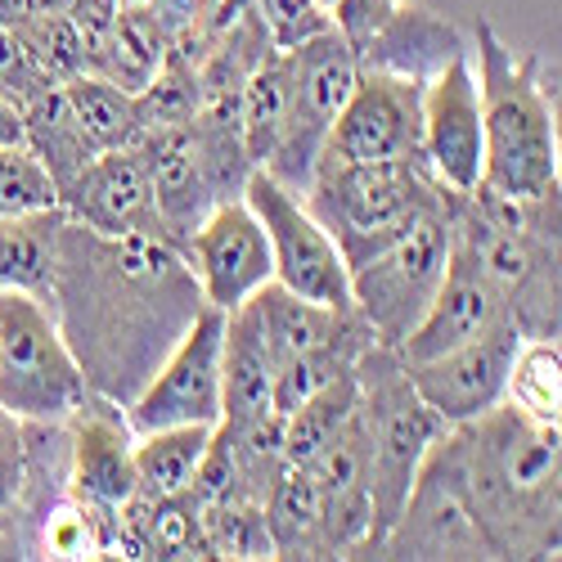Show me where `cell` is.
Masks as SVG:
<instances>
[{
  "label": "cell",
  "instance_id": "10",
  "mask_svg": "<svg viewBox=\"0 0 562 562\" xmlns=\"http://www.w3.org/2000/svg\"><path fill=\"white\" fill-rule=\"evenodd\" d=\"M446 261H450V216L441 194V203L409 234H401L392 248L351 270V306L369 324L373 342L401 347L409 338V329L424 319L428 302L441 289Z\"/></svg>",
  "mask_w": 562,
  "mask_h": 562
},
{
  "label": "cell",
  "instance_id": "6",
  "mask_svg": "<svg viewBox=\"0 0 562 562\" xmlns=\"http://www.w3.org/2000/svg\"><path fill=\"white\" fill-rule=\"evenodd\" d=\"M450 244L473 257L499 289L522 338H558L562 329V234H508L486 225L463 194L446 190Z\"/></svg>",
  "mask_w": 562,
  "mask_h": 562
},
{
  "label": "cell",
  "instance_id": "18",
  "mask_svg": "<svg viewBox=\"0 0 562 562\" xmlns=\"http://www.w3.org/2000/svg\"><path fill=\"white\" fill-rule=\"evenodd\" d=\"M59 207L68 221H81L100 234H145V239L171 244L158 216V203H154L149 171L139 162L135 145L90 158L59 190Z\"/></svg>",
  "mask_w": 562,
  "mask_h": 562
},
{
  "label": "cell",
  "instance_id": "39",
  "mask_svg": "<svg viewBox=\"0 0 562 562\" xmlns=\"http://www.w3.org/2000/svg\"><path fill=\"white\" fill-rule=\"evenodd\" d=\"M50 86H55V77L36 64V55L23 45V36L10 32V27H0V90H5L10 100L27 104Z\"/></svg>",
  "mask_w": 562,
  "mask_h": 562
},
{
  "label": "cell",
  "instance_id": "4",
  "mask_svg": "<svg viewBox=\"0 0 562 562\" xmlns=\"http://www.w3.org/2000/svg\"><path fill=\"white\" fill-rule=\"evenodd\" d=\"M360 383V414H364V441H369V536L356 558H379L383 536L392 531L396 513L414 486V473L432 441L450 428L441 414L414 392L409 369L396 347H364L356 360Z\"/></svg>",
  "mask_w": 562,
  "mask_h": 562
},
{
  "label": "cell",
  "instance_id": "14",
  "mask_svg": "<svg viewBox=\"0 0 562 562\" xmlns=\"http://www.w3.org/2000/svg\"><path fill=\"white\" fill-rule=\"evenodd\" d=\"M184 261H190L203 302L216 311L244 306L257 289H266L274 279L270 266V239L257 221V212L244 199L216 203L184 239Z\"/></svg>",
  "mask_w": 562,
  "mask_h": 562
},
{
  "label": "cell",
  "instance_id": "15",
  "mask_svg": "<svg viewBox=\"0 0 562 562\" xmlns=\"http://www.w3.org/2000/svg\"><path fill=\"white\" fill-rule=\"evenodd\" d=\"M424 162L437 184L468 194L482 184V95L473 50L450 55L424 81Z\"/></svg>",
  "mask_w": 562,
  "mask_h": 562
},
{
  "label": "cell",
  "instance_id": "38",
  "mask_svg": "<svg viewBox=\"0 0 562 562\" xmlns=\"http://www.w3.org/2000/svg\"><path fill=\"white\" fill-rule=\"evenodd\" d=\"M252 5H257V19L270 32L274 50H293V45H302L315 32L329 27V14H324L315 0H252Z\"/></svg>",
  "mask_w": 562,
  "mask_h": 562
},
{
  "label": "cell",
  "instance_id": "1",
  "mask_svg": "<svg viewBox=\"0 0 562 562\" xmlns=\"http://www.w3.org/2000/svg\"><path fill=\"white\" fill-rule=\"evenodd\" d=\"M203 306L180 248L64 216L50 315L81 364L86 392L126 409Z\"/></svg>",
  "mask_w": 562,
  "mask_h": 562
},
{
  "label": "cell",
  "instance_id": "25",
  "mask_svg": "<svg viewBox=\"0 0 562 562\" xmlns=\"http://www.w3.org/2000/svg\"><path fill=\"white\" fill-rule=\"evenodd\" d=\"M59 229H64V207H41L0 221V293L14 289L50 306Z\"/></svg>",
  "mask_w": 562,
  "mask_h": 562
},
{
  "label": "cell",
  "instance_id": "9",
  "mask_svg": "<svg viewBox=\"0 0 562 562\" xmlns=\"http://www.w3.org/2000/svg\"><path fill=\"white\" fill-rule=\"evenodd\" d=\"M289 64H293V90H289L284 131H279L261 171L302 199L324 145H329V131H334L347 95L356 90L360 59L334 27H324L311 41L293 45Z\"/></svg>",
  "mask_w": 562,
  "mask_h": 562
},
{
  "label": "cell",
  "instance_id": "29",
  "mask_svg": "<svg viewBox=\"0 0 562 562\" xmlns=\"http://www.w3.org/2000/svg\"><path fill=\"white\" fill-rule=\"evenodd\" d=\"M289 90H293V64H289V50H270L252 77L244 81L239 90V131H244V149L252 158V167H261L274 149L279 131H284V113H289Z\"/></svg>",
  "mask_w": 562,
  "mask_h": 562
},
{
  "label": "cell",
  "instance_id": "3",
  "mask_svg": "<svg viewBox=\"0 0 562 562\" xmlns=\"http://www.w3.org/2000/svg\"><path fill=\"white\" fill-rule=\"evenodd\" d=\"M477 95H482V180L504 194L562 190L558 162V90L540 77V55H518L477 23Z\"/></svg>",
  "mask_w": 562,
  "mask_h": 562
},
{
  "label": "cell",
  "instance_id": "40",
  "mask_svg": "<svg viewBox=\"0 0 562 562\" xmlns=\"http://www.w3.org/2000/svg\"><path fill=\"white\" fill-rule=\"evenodd\" d=\"M401 0H334V10H329V27L351 45V50L360 55L364 45L379 36V27L396 14Z\"/></svg>",
  "mask_w": 562,
  "mask_h": 562
},
{
  "label": "cell",
  "instance_id": "26",
  "mask_svg": "<svg viewBox=\"0 0 562 562\" xmlns=\"http://www.w3.org/2000/svg\"><path fill=\"white\" fill-rule=\"evenodd\" d=\"M23 145L45 167V176L55 180V190H64V184L95 158V149H90V139L68 104L64 81H55L50 90H41L36 100L23 104Z\"/></svg>",
  "mask_w": 562,
  "mask_h": 562
},
{
  "label": "cell",
  "instance_id": "21",
  "mask_svg": "<svg viewBox=\"0 0 562 562\" xmlns=\"http://www.w3.org/2000/svg\"><path fill=\"white\" fill-rule=\"evenodd\" d=\"M135 154L149 171L154 184V203L162 216V229L176 248H184L190 229L221 203L207 167H203V149H199V135H194V117L190 122H176V126H149L139 131L135 139Z\"/></svg>",
  "mask_w": 562,
  "mask_h": 562
},
{
  "label": "cell",
  "instance_id": "24",
  "mask_svg": "<svg viewBox=\"0 0 562 562\" xmlns=\"http://www.w3.org/2000/svg\"><path fill=\"white\" fill-rule=\"evenodd\" d=\"M459 50H468V45L454 32V23H446L428 5H418V0H401L396 14L379 27V36H373L356 59H360V68H383L396 77L428 81Z\"/></svg>",
  "mask_w": 562,
  "mask_h": 562
},
{
  "label": "cell",
  "instance_id": "31",
  "mask_svg": "<svg viewBox=\"0 0 562 562\" xmlns=\"http://www.w3.org/2000/svg\"><path fill=\"white\" fill-rule=\"evenodd\" d=\"M68 90V104L90 139V149L95 154H109V149H131L139 139V109H135V95L95 72H81L72 81H64Z\"/></svg>",
  "mask_w": 562,
  "mask_h": 562
},
{
  "label": "cell",
  "instance_id": "17",
  "mask_svg": "<svg viewBox=\"0 0 562 562\" xmlns=\"http://www.w3.org/2000/svg\"><path fill=\"white\" fill-rule=\"evenodd\" d=\"M68 432V491L90 508L113 513L135 495V428L126 424V409L86 392V401L64 418Z\"/></svg>",
  "mask_w": 562,
  "mask_h": 562
},
{
  "label": "cell",
  "instance_id": "16",
  "mask_svg": "<svg viewBox=\"0 0 562 562\" xmlns=\"http://www.w3.org/2000/svg\"><path fill=\"white\" fill-rule=\"evenodd\" d=\"M518 342H522V334L513 329V324H504V329H491L454 351H441L432 360H418L405 369H409L414 392L441 414V424L459 428L504 401L508 364L518 356Z\"/></svg>",
  "mask_w": 562,
  "mask_h": 562
},
{
  "label": "cell",
  "instance_id": "5",
  "mask_svg": "<svg viewBox=\"0 0 562 562\" xmlns=\"http://www.w3.org/2000/svg\"><path fill=\"white\" fill-rule=\"evenodd\" d=\"M441 194L446 184H437L424 162H342L319 154L302 203L334 234L347 270H356L409 234Z\"/></svg>",
  "mask_w": 562,
  "mask_h": 562
},
{
  "label": "cell",
  "instance_id": "32",
  "mask_svg": "<svg viewBox=\"0 0 562 562\" xmlns=\"http://www.w3.org/2000/svg\"><path fill=\"white\" fill-rule=\"evenodd\" d=\"M504 401L522 409L536 424H558L562 418V356L558 338H522L518 356L508 364Z\"/></svg>",
  "mask_w": 562,
  "mask_h": 562
},
{
  "label": "cell",
  "instance_id": "30",
  "mask_svg": "<svg viewBox=\"0 0 562 562\" xmlns=\"http://www.w3.org/2000/svg\"><path fill=\"white\" fill-rule=\"evenodd\" d=\"M360 405V383H356V369L329 379L319 392H311L297 409L279 414V441H284V459L289 463H311L319 454V446L329 441L347 418Z\"/></svg>",
  "mask_w": 562,
  "mask_h": 562
},
{
  "label": "cell",
  "instance_id": "11",
  "mask_svg": "<svg viewBox=\"0 0 562 562\" xmlns=\"http://www.w3.org/2000/svg\"><path fill=\"white\" fill-rule=\"evenodd\" d=\"M244 203L257 212L266 239H270V266L274 284H284L289 293L324 306H351V270L342 261V248L334 244V234L324 229L306 203L284 190L274 176L252 167L244 184Z\"/></svg>",
  "mask_w": 562,
  "mask_h": 562
},
{
  "label": "cell",
  "instance_id": "43",
  "mask_svg": "<svg viewBox=\"0 0 562 562\" xmlns=\"http://www.w3.org/2000/svg\"><path fill=\"white\" fill-rule=\"evenodd\" d=\"M14 424V414H5V409H0V437H5V428Z\"/></svg>",
  "mask_w": 562,
  "mask_h": 562
},
{
  "label": "cell",
  "instance_id": "34",
  "mask_svg": "<svg viewBox=\"0 0 562 562\" xmlns=\"http://www.w3.org/2000/svg\"><path fill=\"white\" fill-rule=\"evenodd\" d=\"M0 558H32V518H27V437L23 418L0 437Z\"/></svg>",
  "mask_w": 562,
  "mask_h": 562
},
{
  "label": "cell",
  "instance_id": "23",
  "mask_svg": "<svg viewBox=\"0 0 562 562\" xmlns=\"http://www.w3.org/2000/svg\"><path fill=\"white\" fill-rule=\"evenodd\" d=\"M274 414V360L261 334V319L252 297L244 306L225 311L221 334V424H257Z\"/></svg>",
  "mask_w": 562,
  "mask_h": 562
},
{
  "label": "cell",
  "instance_id": "20",
  "mask_svg": "<svg viewBox=\"0 0 562 562\" xmlns=\"http://www.w3.org/2000/svg\"><path fill=\"white\" fill-rule=\"evenodd\" d=\"M504 324H513V319H508V306H504L499 289L491 284V274L463 248L450 244L441 289L428 302L424 319L414 324L409 338L396 351H401L405 364H418V360H432L441 351H454L463 342H473V338H482L491 329H504Z\"/></svg>",
  "mask_w": 562,
  "mask_h": 562
},
{
  "label": "cell",
  "instance_id": "28",
  "mask_svg": "<svg viewBox=\"0 0 562 562\" xmlns=\"http://www.w3.org/2000/svg\"><path fill=\"white\" fill-rule=\"evenodd\" d=\"M266 531L274 558H324V531H319V499L315 482L302 463H284L266 491Z\"/></svg>",
  "mask_w": 562,
  "mask_h": 562
},
{
  "label": "cell",
  "instance_id": "35",
  "mask_svg": "<svg viewBox=\"0 0 562 562\" xmlns=\"http://www.w3.org/2000/svg\"><path fill=\"white\" fill-rule=\"evenodd\" d=\"M135 109H139V126H176L190 122L203 109V86H199V64H190L184 55H167V64L154 72V81L145 90H135Z\"/></svg>",
  "mask_w": 562,
  "mask_h": 562
},
{
  "label": "cell",
  "instance_id": "7",
  "mask_svg": "<svg viewBox=\"0 0 562 562\" xmlns=\"http://www.w3.org/2000/svg\"><path fill=\"white\" fill-rule=\"evenodd\" d=\"M86 401L81 364L72 360L50 306L0 293V409L27 424H64Z\"/></svg>",
  "mask_w": 562,
  "mask_h": 562
},
{
  "label": "cell",
  "instance_id": "33",
  "mask_svg": "<svg viewBox=\"0 0 562 562\" xmlns=\"http://www.w3.org/2000/svg\"><path fill=\"white\" fill-rule=\"evenodd\" d=\"M199 522H203L207 558H234V562L274 558L266 531V504L252 495H225L199 504Z\"/></svg>",
  "mask_w": 562,
  "mask_h": 562
},
{
  "label": "cell",
  "instance_id": "44",
  "mask_svg": "<svg viewBox=\"0 0 562 562\" xmlns=\"http://www.w3.org/2000/svg\"><path fill=\"white\" fill-rule=\"evenodd\" d=\"M117 5H149V0H117Z\"/></svg>",
  "mask_w": 562,
  "mask_h": 562
},
{
  "label": "cell",
  "instance_id": "2",
  "mask_svg": "<svg viewBox=\"0 0 562 562\" xmlns=\"http://www.w3.org/2000/svg\"><path fill=\"white\" fill-rule=\"evenodd\" d=\"M463 477L495 558L531 562L562 549V437L508 401L459 424Z\"/></svg>",
  "mask_w": 562,
  "mask_h": 562
},
{
  "label": "cell",
  "instance_id": "27",
  "mask_svg": "<svg viewBox=\"0 0 562 562\" xmlns=\"http://www.w3.org/2000/svg\"><path fill=\"white\" fill-rule=\"evenodd\" d=\"M212 428L207 424H180V428H158V432H139L131 463H135V495L162 499L180 495L194 486V473L203 463Z\"/></svg>",
  "mask_w": 562,
  "mask_h": 562
},
{
  "label": "cell",
  "instance_id": "36",
  "mask_svg": "<svg viewBox=\"0 0 562 562\" xmlns=\"http://www.w3.org/2000/svg\"><path fill=\"white\" fill-rule=\"evenodd\" d=\"M19 36L55 81H72L86 72V36L68 14H36L19 27Z\"/></svg>",
  "mask_w": 562,
  "mask_h": 562
},
{
  "label": "cell",
  "instance_id": "41",
  "mask_svg": "<svg viewBox=\"0 0 562 562\" xmlns=\"http://www.w3.org/2000/svg\"><path fill=\"white\" fill-rule=\"evenodd\" d=\"M0 149H27L23 145V104L0 90Z\"/></svg>",
  "mask_w": 562,
  "mask_h": 562
},
{
  "label": "cell",
  "instance_id": "22",
  "mask_svg": "<svg viewBox=\"0 0 562 562\" xmlns=\"http://www.w3.org/2000/svg\"><path fill=\"white\" fill-rule=\"evenodd\" d=\"M184 32V14H176L167 0H149V5H117V19L109 32L90 45L86 72H95L122 90H145L154 72L167 64L176 41Z\"/></svg>",
  "mask_w": 562,
  "mask_h": 562
},
{
  "label": "cell",
  "instance_id": "8",
  "mask_svg": "<svg viewBox=\"0 0 562 562\" xmlns=\"http://www.w3.org/2000/svg\"><path fill=\"white\" fill-rule=\"evenodd\" d=\"M379 558L396 562H441V558H495L491 540L477 522L473 495L463 477V437L446 428L414 473V486L396 513L392 531L383 536Z\"/></svg>",
  "mask_w": 562,
  "mask_h": 562
},
{
  "label": "cell",
  "instance_id": "12",
  "mask_svg": "<svg viewBox=\"0 0 562 562\" xmlns=\"http://www.w3.org/2000/svg\"><path fill=\"white\" fill-rule=\"evenodd\" d=\"M221 334L225 311L203 306L199 319L167 351L158 373L126 405V424L135 428V437L180 424H221Z\"/></svg>",
  "mask_w": 562,
  "mask_h": 562
},
{
  "label": "cell",
  "instance_id": "42",
  "mask_svg": "<svg viewBox=\"0 0 562 562\" xmlns=\"http://www.w3.org/2000/svg\"><path fill=\"white\" fill-rule=\"evenodd\" d=\"M27 19H36V10H32V0H0V27H10V32H19Z\"/></svg>",
  "mask_w": 562,
  "mask_h": 562
},
{
  "label": "cell",
  "instance_id": "19",
  "mask_svg": "<svg viewBox=\"0 0 562 562\" xmlns=\"http://www.w3.org/2000/svg\"><path fill=\"white\" fill-rule=\"evenodd\" d=\"M315 499H319V531H324V558H356L369 536V441H364V414H356L319 446L311 463H302Z\"/></svg>",
  "mask_w": 562,
  "mask_h": 562
},
{
  "label": "cell",
  "instance_id": "37",
  "mask_svg": "<svg viewBox=\"0 0 562 562\" xmlns=\"http://www.w3.org/2000/svg\"><path fill=\"white\" fill-rule=\"evenodd\" d=\"M41 207H59L55 180L27 149H0V221Z\"/></svg>",
  "mask_w": 562,
  "mask_h": 562
},
{
  "label": "cell",
  "instance_id": "13",
  "mask_svg": "<svg viewBox=\"0 0 562 562\" xmlns=\"http://www.w3.org/2000/svg\"><path fill=\"white\" fill-rule=\"evenodd\" d=\"M418 100H424V81L360 68L324 154L342 162H424V104Z\"/></svg>",
  "mask_w": 562,
  "mask_h": 562
}]
</instances>
